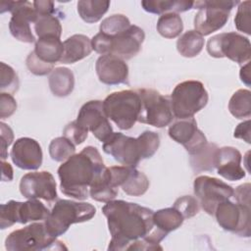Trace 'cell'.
Segmentation results:
<instances>
[{
	"instance_id": "cell-28",
	"label": "cell",
	"mask_w": 251,
	"mask_h": 251,
	"mask_svg": "<svg viewBox=\"0 0 251 251\" xmlns=\"http://www.w3.org/2000/svg\"><path fill=\"white\" fill-rule=\"evenodd\" d=\"M204 47V38L195 29L187 30L176 41L178 53L186 58L197 56Z\"/></svg>"
},
{
	"instance_id": "cell-15",
	"label": "cell",
	"mask_w": 251,
	"mask_h": 251,
	"mask_svg": "<svg viewBox=\"0 0 251 251\" xmlns=\"http://www.w3.org/2000/svg\"><path fill=\"white\" fill-rule=\"evenodd\" d=\"M220 226L242 237L251 235L250 206L226 200L220 203L214 213Z\"/></svg>"
},
{
	"instance_id": "cell-29",
	"label": "cell",
	"mask_w": 251,
	"mask_h": 251,
	"mask_svg": "<svg viewBox=\"0 0 251 251\" xmlns=\"http://www.w3.org/2000/svg\"><path fill=\"white\" fill-rule=\"evenodd\" d=\"M110 1L104 0H80L77 2L79 17L88 24L98 22L108 11Z\"/></svg>"
},
{
	"instance_id": "cell-18",
	"label": "cell",
	"mask_w": 251,
	"mask_h": 251,
	"mask_svg": "<svg viewBox=\"0 0 251 251\" xmlns=\"http://www.w3.org/2000/svg\"><path fill=\"white\" fill-rule=\"evenodd\" d=\"M168 132L170 137L181 144L190 155L200 152L208 143L205 134L198 129L197 122L193 117L174 123Z\"/></svg>"
},
{
	"instance_id": "cell-34",
	"label": "cell",
	"mask_w": 251,
	"mask_h": 251,
	"mask_svg": "<svg viewBox=\"0 0 251 251\" xmlns=\"http://www.w3.org/2000/svg\"><path fill=\"white\" fill-rule=\"evenodd\" d=\"M157 30L165 38L177 37L182 29L183 24L180 16L176 13L162 15L157 22Z\"/></svg>"
},
{
	"instance_id": "cell-36",
	"label": "cell",
	"mask_w": 251,
	"mask_h": 251,
	"mask_svg": "<svg viewBox=\"0 0 251 251\" xmlns=\"http://www.w3.org/2000/svg\"><path fill=\"white\" fill-rule=\"evenodd\" d=\"M130 26L129 20L122 15V14H115L112 15L102 21L100 24V32H103L107 35H114L117 34Z\"/></svg>"
},
{
	"instance_id": "cell-5",
	"label": "cell",
	"mask_w": 251,
	"mask_h": 251,
	"mask_svg": "<svg viewBox=\"0 0 251 251\" xmlns=\"http://www.w3.org/2000/svg\"><path fill=\"white\" fill-rule=\"evenodd\" d=\"M96 214L95 207L87 202L59 199L44 221L47 231L54 237L65 233L71 225L91 220Z\"/></svg>"
},
{
	"instance_id": "cell-16",
	"label": "cell",
	"mask_w": 251,
	"mask_h": 251,
	"mask_svg": "<svg viewBox=\"0 0 251 251\" xmlns=\"http://www.w3.org/2000/svg\"><path fill=\"white\" fill-rule=\"evenodd\" d=\"M75 122L87 132L91 131L101 142H105L113 133V127L104 112L103 101L100 100H91L83 104Z\"/></svg>"
},
{
	"instance_id": "cell-19",
	"label": "cell",
	"mask_w": 251,
	"mask_h": 251,
	"mask_svg": "<svg viewBox=\"0 0 251 251\" xmlns=\"http://www.w3.org/2000/svg\"><path fill=\"white\" fill-rule=\"evenodd\" d=\"M13 163L22 170L34 171L40 168L43 154L40 144L33 138H18L10 153Z\"/></svg>"
},
{
	"instance_id": "cell-31",
	"label": "cell",
	"mask_w": 251,
	"mask_h": 251,
	"mask_svg": "<svg viewBox=\"0 0 251 251\" xmlns=\"http://www.w3.org/2000/svg\"><path fill=\"white\" fill-rule=\"evenodd\" d=\"M228 110L236 119L251 116V92L248 89H238L229 99Z\"/></svg>"
},
{
	"instance_id": "cell-8",
	"label": "cell",
	"mask_w": 251,
	"mask_h": 251,
	"mask_svg": "<svg viewBox=\"0 0 251 251\" xmlns=\"http://www.w3.org/2000/svg\"><path fill=\"white\" fill-rule=\"evenodd\" d=\"M208 92L199 80H185L178 83L170 98L174 117L178 120L192 118L208 103Z\"/></svg>"
},
{
	"instance_id": "cell-39",
	"label": "cell",
	"mask_w": 251,
	"mask_h": 251,
	"mask_svg": "<svg viewBox=\"0 0 251 251\" xmlns=\"http://www.w3.org/2000/svg\"><path fill=\"white\" fill-rule=\"evenodd\" d=\"M250 1L239 2L237 12L234 18V25L238 31H242L243 33L250 34Z\"/></svg>"
},
{
	"instance_id": "cell-30",
	"label": "cell",
	"mask_w": 251,
	"mask_h": 251,
	"mask_svg": "<svg viewBox=\"0 0 251 251\" xmlns=\"http://www.w3.org/2000/svg\"><path fill=\"white\" fill-rule=\"evenodd\" d=\"M149 179L145 174L130 167L127 176L121 185L124 192L131 196H141L149 188Z\"/></svg>"
},
{
	"instance_id": "cell-40",
	"label": "cell",
	"mask_w": 251,
	"mask_h": 251,
	"mask_svg": "<svg viewBox=\"0 0 251 251\" xmlns=\"http://www.w3.org/2000/svg\"><path fill=\"white\" fill-rule=\"evenodd\" d=\"M26 67L29 70L30 73H32L35 75H45L53 71L54 65L47 64L42 62L38 57L35 55L34 51H31L27 58H26Z\"/></svg>"
},
{
	"instance_id": "cell-33",
	"label": "cell",
	"mask_w": 251,
	"mask_h": 251,
	"mask_svg": "<svg viewBox=\"0 0 251 251\" xmlns=\"http://www.w3.org/2000/svg\"><path fill=\"white\" fill-rule=\"evenodd\" d=\"M34 31L38 38L44 36H55L60 38L62 34V25L59 19L54 14L37 15L34 23Z\"/></svg>"
},
{
	"instance_id": "cell-23",
	"label": "cell",
	"mask_w": 251,
	"mask_h": 251,
	"mask_svg": "<svg viewBox=\"0 0 251 251\" xmlns=\"http://www.w3.org/2000/svg\"><path fill=\"white\" fill-rule=\"evenodd\" d=\"M183 221V216L174 207L164 208L153 213L154 231L163 239L171 231L178 228Z\"/></svg>"
},
{
	"instance_id": "cell-48",
	"label": "cell",
	"mask_w": 251,
	"mask_h": 251,
	"mask_svg": "<svg viewBox=\"0 0 251 251\" xmlns=\"http://www.w3.org/2000/svg\"><path fill=\"white\" fill-rule=\"evenodd\" d=\"M240 79L243 83H245L247 86L250 85V64L249 62L246 63L241 69H240Z\"/></svg>"
},
{
	"instance_id": "cell-44",
	"label": "cell",
	"mask_w": 251,
	"mask_h": 251,
	"mask_svg": "<svg viewBox=\"0 0 251 251\" xmlns=\"http://www.w3.org/2000/svg\"><path fill=\"white\" fill-rule=\"evenodd\" d=\"M250 183H244L235 188L233 190V197L236 202L242 205L250 206Z\"/></svg>"
},
{
	"instance_id": "cell-1",
	"label": "cell",
	"mask_w": 251,
	"mask_h": 251,
	"mask_svg": "<svg viewBox=\"0 0 251 251\" xmlns=\"http://www.w3.org/2000/svg\"><path fill=\"white\" fill-rule=\"evenodd\" d=\"M102 212L111 234L108 250L163 249L148 240L154 229L151 209L124 200H112L103 206Z\"/></svg>"
},
{
	"instance_id": "cell-17",
	"label": "cell",
	"mask_w": 251,
	"mask_h": 251,
	"mask_svg": "<svg viewBox=\"0 0 251 251\" xmlns=\"http://www.w3.org/2000/svg\"><path fill=\"white\" fill-rule=\"evenodd\" d=\"M56 180L47 171L25 174L20 181V192L26 199H43L53 202L57 199Z\"/></svg>"
},
{
	"instance_id": "cell-38",
	"label": "cell",
	"mask_w": 251,
	"mask_h": 251,
	"mask_svg": "<svg viewBox=\"0 0 251 251\" xmlns=\"http://www.w3.org/2000/svg\"><path fill=\"white\" fill-rule=\"evenodd\" d=\"M174 208L180 212L184 219L192 218L199 212V202L190 195H184L177 198L174 203Z\"/></svg>"
},
{
	"instance_id": "cell-14",
	"label": "cell",
	"mask_w": 251,
	"mask_h": 251,
	"mask_svg": "<svg viewBox=\"0 0 251 251\" xmlns=\"http://www.w3.org/2000/svg\"><path fill=\"white\" fill-rule=\"evenodd\" d=\"M193 190L202 209L213 216L217 206L233 195V188L225 181L209 176H199L194 179Z\"/></svg>"
},
{
	"instance_id": "cell-25",
	"label": "cell",
	"mask_w": 251,
	"mask_h": 251,
	"mask_svg": "<svg viewBox=\"0 0 251 251\" xmlns=\"http://www.w3.org/2000/svg\"><path fill=\"white\" fill-rule=\"evenodd\" d=\"M51 92L58 97H66L72 93L75 86L73 72L65 67L56 68L51 72L48 79Z\"/></svg>"
},
{
	"instance_id": "cell-35",
	"label": "cell",
	"mask_w": 251,
	"mask_h": 251,
	"mask_svg": "<svg viewBox=\"0 0 251 251\" xmlns=\"http://www.w3.org/2000/svg\"><path fill=\"white\" fill-rule=\"evenodd\" d=\"M75 152V144L65 136L54 138L49 144V154L56 162H65Z\"/></svg>"
},
{
	"instance_id": "cell-6",
	"label": "cell",
	"mask_w": 251,
	"mask_h": 251,
	"mask_svg": "<svg viewBox=\"0 0 251 251\" xmlns=\"http://www.w3.org/2000/svg\"><path fill=\"white\" fill-rule=\"evenodd\" d=\"M46 229L44 223H33L12 231L5 239L8 251H41L67 249Z\"/></svg>"
},
{
	"instance_id": "cell-26",
	"label": "cell",
	"mask_w": 251,
	"mask_h": 251,
	"mask_svg": "<svg viewBox=\"0 0 251 251\" xmlns=\"http://www.w3.org/2000/svg\"><path fill=\"white\" fill-rule=\"evenodd\" d=\"M193 3L194 1L187 0H144L141 1V6L148 13L164 15L188 11L193 8Z\"/></svg>"
},
{
	"instance_id": "cell-42",
	"label": "cell",
	"mask_w": 251,
	"mask_h": 251,
	"mask_svg": "<svg viewBox=\"0 0 251 251\" xmlns=\"http://www.w3.org/2000/svg\"><path fill=\"white\" fill-rule=\"evenodd\" d=\"M17 109V102L12 94L1 92L0 94V118L6 119L12 116Z\"/></svg>"
},
{
	"instance_id": "cell-9",
	"label": "cell",
	"mask_w": 251,
	"mask_h": 251,
	"mask_svg": "<svg viewBox=\"0 0 251 251\" xmlns=\"http://www.w3.org/2000/svg\"><path fill=\"white\" fill-rule=\"evenodd\" d=\"M239 4L232 0H204L193 3L198 9L194 17V27L202 36L221 29L227 22L231 9Z\"/></svg>"
},
{
	"instance_id": "cell-3",
	"label": "cell",
	"mask_w": 251,
	"mask_h": 251,
	"mask_svg": "<svg viewBox=\"0 0 251 251\" xmlns=\"http://www.w3.org/2000/svg\"><path fill=\"white\" fill-rule=\"evenodd\" d=\"M160 146V136L152 130H145L138 137L113 132L103 142V151L123 166L136 167L140 160L151 158Z\"/></svg>"
},
{
	"instance_id": "cell-43",
	"label": "cell",
	"mask_w": 251,
	"mask_h": 251,
	"mask_svg": "<svg viewBox=\"0 0 251 251\" xmlns=\"http://www.w3.org/2000/svg\"><path fill=\"white\" fill-rule=\"evenodd\" d=\"M0 129H1V137H0V144H1V159L4 161L8 157L7 148L12 144L14 139V133L12 128L4 124L3 122L0 123Z\"/></svg>"
},
{
	"instance_id": "cell-22",
	"label": "cell",
	"mask_w": 251,
	"mask_h": 251,
	"mask_svg": "<svg viewBox=\"0 0 251 251\" xmlns=\"http://www.w3.org/2000/svg\"><path fill=\"white\" fill-rule=\"evenodd\" d=\"M64 52L60 63L74 64L90 55L92 51L91 39L84 34H74L63 42Z\"/></svg>"
},
{
	"instance_id": "cell-37",
	"label": "cell",
	"mask_w": 251,
	"mask_h": 251,
	"mask_svg": "<svg viewBox=\"0 0 251 251\" xmlns=\"http://www.w3.org/2000/svg\"><path fill=\"white\" fill-rule=\"evenodd\" d=\"M19 88V78L12 67L1 63V92L7 91V93H15Z\"/></svg>"
},
{
	"instance_id": "cell-46",
	"label": "cell",
	"mask_w": 251,
	"mask_h": 251,
	"mask_svg": "<svg viewBox=\"0 0 251 251\" xmlns=\"http://www.w3.org/2000/svg\"><path fill=\"white\" fill-rule=\"evenodd\" d=\"M33 7L37 13V15H46V14H54L55 8L54 3L52 1H34L32 2Z\"/></svg>"
},
{
	"instance_id": "cell-32",
	"label": "cell",
	"mask_w": 251,
	"mask_h": 251,
	"mask_svg": "<svg viewBox=\"0 0 251 251\" xmlns=\"http://www.w3.org/2000/svg\"><path fill=\"white\" fill-rule=\"evenodd\" d=\"M218 146L215 143H207V145L198 153L190 155V165L195 173L203 171H213L215 169V153Z\"/></svg>"
},
{
	"instance_id": "cell-12",
	"label": "cell",
	"mask_w": 251,
	"mask_h": 251,
	"mask_svg": "<svg viewBox=\"0 0 251 251\" xmlns=\"http://www.w3.org/2000/svg\"><path fill=\"white\" fill-rule=\"evenodd\" d=\"M50 214L45 205L38 199H28L25 202L10 200L0 206V228L5 229L16 223L45 221Z\"/></svg>"
},
{
	"instance_id": "cell-27",
	"label": "cell",
	"mask_w": 251,
	"mask_h": 251,
	"mask_svg": "<svg viewBox=\"0 0 251 251\" xmlns=\"http://www.w3.org/2000/svg\"><path fill=\"white\" fill-rule=\"evenodd\" d=\"M119 193V189L114 187L109 178L108 168H106L99 177L89 188V196L98 202H109L114 200Z\"/></svg>"
},
{
	"instance_id": "cell-24",
	"label": "cell",
	"mask_w": 251,
	"mask_h": 251,
	"mask_svg": "<svg viewBox=\"0 0 251 251\" xmlns=\"http://www.w3.org/2000/svg\"><path fill=\"white\" fill-rule=\"evenodd\" d=\"M33 51L42 62L55 65L62 58L64 52L63 42L55 36L40 37L35 41Z\"/></svg>"
},
{
	"instance_id": "cell-45",
	"label": "cell",
	"mask_w": 251,
	"mask_h": 251,
	"mask_svg": "<svg viewBox=\"0 0 251 251\" xmlns=\"http://www.w3.org/2000/svg\"><path fill=\"white\" fill-rule=\"evenodd\" d=\"M233 136L235 138L243 139L248 144L251 143V139H250V120L249 119L247 121H244V122L240 123L235 127Z\"/></svg>"
},
{
	"instance_id": "cell-20",
	"label": "cell",
	"mask_w": 251,
	"mask_h": 251,
	"mask_svg": "<svg viewBox=\"0 0 251 251\" xmlns=\"http://www.w3.org/2000/svg\"><path fill=\"white\" fill-rule=\"evenodd\" d=\"M99 80L108 85L127 83L128 67L125 60L114 55H101L95 64Z\"/></svg>"
},
{
	"instance_id": "cell-41",
	"label": "cell",
	"mask_w": 251,
	"mask_h": 251,
	"mask_svg": "<svg viewBox=\"0 0 251 251\" xmlns=\"http://www.w3.org/2000/svg\"><path fill=\"white\" fill-rule=\"evenodd\" d=\"M63 134L75 145H78L84 142V140L87 138L88 132L81 128L75 121H73L65 126L63 129Z\"/></svg>"
},
{
	"instance_id": "cell-10",
	"label": "cell",
	"mask_w": 251,
	"mask_h": 251,
	"mask_svg": "<svg viewBox=\"0 0 251 251\" xmlns=\"http://www.w3.org/2000/svg\"><path fill=\"white\" fill-rule=\"evenodd\" d=\"M137 91L141 100L137 122L155 127H164L173 122L174 114L167 96L151 88H140Z\"/></svg>"
},
{
	"instance_id": "cell-21",
	"label": "cell",
	"mask_w": 251,
	"mask_h": 251,
	"mask_svg": "<svg viewBox=\"0 0 251 251\" xmlns=\"http://www.w3.org/2000/svg\"><path fill=\"white\" fill-rule=\"evenodd\" d=\"M241 159V153L234 147L218 148L215 153V169L221 176L227 180H239L246 175L240 165Z\"/></svg>"
},
{
	"instance_id": "cell-13",
	"label": "cell",
	"mask_w": 251,
	"mask_h": 251,
	"mask_svg": "<svg viewBox=\"0 0 251 251\" xmlns=\"http://www.w3.org/2000/svg\"><path fill=\"white\" fill-rule=\"evenodd\" d=\"M5 12L12 13L9 22L11 34L22 42H34L35 37L32 34L30 24L35 23L37 13L33 4L28 1H2L0 3V13Z\"/></svg>"
},
{
	"instance_id": "cell-11",
	"label": "cell",
	"mask_w": 251,
	"mask_h": 251,
	"mask_svg": "<svg viewBox=\"0 0 251 251\" xmlns=\"http://www.w3.org/2000/svg\"><path fill=\"white\" fill-rule=\"evenodd\" d=\"M250 49L249 39L235 31L216 34L207 42V51L210 56L215 58L226 57L238 64L249 62Z\"/></svg>"
},
{
	"instance_id": "cell-7",
	"label": "cell",
	"mask_w": 251,
	"mask_h": 251,
	"mask_svg": "<svg viewBox=\"0 0 251 251\" xmlns=\"http://www.w3.org/2000/svg\"><path fill=\"white\" fill-rule=\"evenodd\" d=\"M104 112L108 119L123 129L131 128L138 121L141 100L136 90H121L109 94L103 101Z\"/></svg>"
},
{
	"instance_id": "cell-47",
	"label": "cell",
	"mask_w": 251,
	"mask_h": 251,
	"mask_svg": "<svg viewBox=\"0 0 251 251\" xmlns=\"http://www.w3.org/2000/svg\"><path fill=\"white\" fill-rule=\"evenodd\" d=\"M1 178L3 181H11L13 179V169L11 165L5 161L1 162Z\"/></svg>"
},
{
	"instance_id": "cell-2",
	"label": "cell",
	"mask_w": 251,
	"mask_h": 251,
	"mask_svg": "<svg viewBox=\"0 0 251 251\" xmlns=\"http://www.w3.org/2000/svg\"><path fill=\"white\" fill-rule=\"evenodd\" d=\"M106 169L96 147L86 146L67 159L58 169L61 191L77 200L89 197V188Z\"/></svg>"
},
{
	"instance_id": "cell-4",
	"label": "cell",
	"mask_w": 251,
	"mask_h": 251,
	"mask_svg": "<svg viewBox=\"0 0 251 251\" xmlns=\"http://www.w3.org/2000/svg\"><path fill=\"white\" fill-rule=\"evenodd\" d=\"M145 38L143 29L137 25L130 26L117 34L107 35L98 32L91 39L92 50L101 55H114L123 60H129L141 50Z\"/></svg>"
}]
</instances>
